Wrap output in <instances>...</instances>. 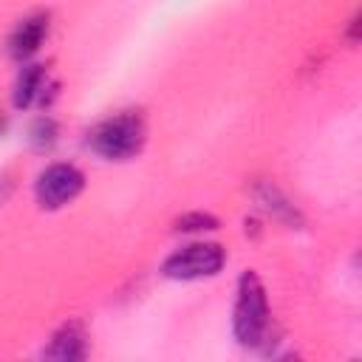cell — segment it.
<instances>
[{"label":"cell","instance_id":"cell-1","mask_svg":"<svg viewBox=\"0 0 362 362\" xmlns=\"http://www.w3.org/2000/svg\"><path fill=\"white\" fill-rule=\"evenodd\" d=\"M88 144L102 158L124 161V158L136 156L141 150V144H144V119L136 110L116 113V116L105 119L102 124H96L90 130Z\"/></svg>","mask_w":362,"mask_h":362},{"label":"cell","instance_id":"cell-2","mask_svg":"<svg viewBox=\"0 0 362 362\" xmlns=\"http://www.w3.org/2000/svg\"><path fill=\"white\" fill-rule=\"evenodd\" d=\"M235 337L240 345H260L269 334V303L266 288L255 272H246L238 283V303H235Z\"/></svg>","mask_w":362,"mask_h":362},{"label":"cell","instance_id":"cell-3","mask_svg":"<svg viewBox=\"0 0 362 362\" xmlns=\"http://www.w3.org/2000/svg\"><path fill=\"white\" fill-rule=\"evenodd\" d=\"M226 255L218 243H189L178 249L175 255L167 257L164 274L173 280H198V277H212L221 272Z\"/></svg>","mask_w":362,"mask_h":362},{"label":"cell","instance_id":"cell-4","mask_svg":"<svg viewBox=\"0 0 362 362\" xmlns=\"http://www.w3.org/2000/svg\"><path fill=\"white\" fill-rule=\"evenodd\" d=\"M82 173L71 164H51L45 173H40L37 178V201L45 209H57L65 206L68 201H74L82 192Z\"/></svg>","mask_w":362,"mask_h":362},{"label":"cell","instance_id":"cell-5","mask_svg":"<svg viewBox=\"0 0 362 362\" xmlns=\"http://www.w3.org/2000/svg\"><path fill=\"white\" fill-rule=\"evenodd\" d=\"M45 34H48V14H31V17L20 20L8 37V54L20 62L28 59L42 45Z\"/></svg>","mask_w":362,"mask_h":362},{"label":"cell","instance_id":"cell-6","mask_svg":"<svg viewBox=\"0 0 362 362\" xmlns=\"http://www.w3.org/2000/svg\"><path fill=\"white\" fill-rule=\"evenodd\" d=\"M45 90H48V76L40 65H25L17 76V85H14V105L17 107H28L40 99H45Z\"/></svg>","mask_w":362,"mask_h":362},{"label":"cell","instance_id":"cell-7","mask_svg":"<svg viewBox=\"0 0 362 362\" xmlns=\"http://www.w3.org/2000/svg\"><path fill=\"white\" fill-rule=\"evenodd\" d=\"M88 354V348H85V334H82V328L79 325H65V328H59L57 334H54V339H51V345L42 351V356H48V359H82Z\"/></svg>","mask_w":362,"mask_h":362},{"label":"cell","instance_id":"cell-8","mask_svg":"<svg viewBox=\"0 0 362 362\" xmlns=\"http://www.w3.org/2000/svg\"><path fill=\"white\" fill-rule=\"evenodd\" d=\"M215 226H218V221H215L212 215H204V212L184 215V218H178V223H175V229H181V232H201V229H215Z\"/></svg>","mask_w":362,"mask_h":362},{"label":"cell","instance_id":"cell-9","mask_svg":"<svg viewBox=\"0 0 362 362\" xmlns=\"http://www.w3.org/2000/svg\"><path fill=\"white\" fill-rule=\"evenodd\" d=\"M54 139H57V124H54V119H40L34 127H31V141L37 144V147H51L54 144Z\"/></svg>","mask_w":362,"mask_h":362}]
</instances>
